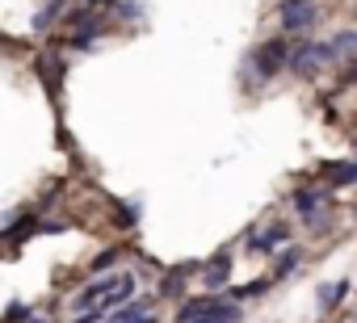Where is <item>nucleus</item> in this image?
<instances>
[{
    "label": "nucleus",
    "mask_w": 357,
    "mask_h": 323,
    "mask_svg": "<svg viewBox=\"0 0 357 323\" xmlns=\"http://www.w3.org/2000/svg\"><path fill=\"white\" fill-rule=\"evenodd\" d=\"M298 260H303V248H282V256H278V265H273V281H286L294 269H298Z\"/></svg>",
    "instance_id": "f8f14e48"
},
{
    "label": "nucleus",
    "mask_w": 357,
    "mask_h": 323,
    "mask_svg": "<svg viewBox=\"0 0 357 323\" xmlns=\"http://www.w3.org/2000/svg\"><path fill=\"white\" fill-rule=\"evenodd\" d=\"M328 181H332L336 189L357 185V159H340V164H328Z\"/></svg>",
    "instance_id": "9b49d317"
},
{
    "label": "nucleus",
    "mask_w": 357,
    "mask_h": 323,
    "mask_svg": "<svg viewBox=\"0 0 357 323\" xmlns=\"http://www.w3.org/2000/svg\"><path fill=\"white\" fill-rule=\"evenodd\" d=\"M59 9H63V0H47V5L34 13V22H30V26H34V34H47V30L59 22Z\"/></svg>",
    "instance_id": "ddd939ff"
},
{
    "label": "nucleus",
    "mask_w": 357,
    "mask_h": 323,
    "mask_svg": "<svg viewBox=\"0 0 357 323\" xmlns=\"http://www.w3.org/2000/svg\"><path fill=\"white\" fill-rule=\"evenodd\" d=\"M227 277H231V252H219L211 265H202V290L206 294H223Z\"/></svg>",
    "instance_id": "39448f33"
},
{
    "label": "nucleus",
    "mask_w": 357,
    "mask_h": 323,
    "mask_svg": "<svg viewBox=\"0 0 357 323\" xmlns=\"http://www.w3.org/2000/svg\"><path fill=\"white\" fill-rule=\"evenodd\" d=\"M72 323H109V310H105V306H93V310H84V315L72 319Z\"/></svg>",
    "instance_id": "dca6fc26"
},
{
    "label": "nucleus",
    "mask_w": 357,
    "mask_h": 323,
    "mask_svg": "<svg viewBox=\"0 0 357 323\" xmlns=\"http://www.w3.org/2000/svg\"><path fill=\"white\" fill-rule=\"evenodd\" d=\"M282 68H290V47L282 38H269V42H261V47L248 51L244 80H248V88H257V84H269Z\"/></svg>",
    "instance_id": "f257e3e1"
},
{
    "label": "nucleus",
    "mask_w": 357,
    "mask_h": 323,
    "mask_svg": "<svg viewBox=\"0 0 357 323\" xmlns=\"http://www.w3.org/2000/svg\"><path fill=\"white\" fill-rule=\"evenodd\" d=\"M278 17H282V30L286 34H303V30H311L315 26V0H282L278 5Z\"/></svg>",
    "instance_id": "7ed1b4c3"
},
{
    "label": "nucleus",
    "mask_w": 357,
    "mask_h": 323,
    "mask_svg": "<svg viewBox=\"0 0 357 323\" xmlns=\"http://www.w3.org/2000/svg\"><path fill=\"white\" fill-rule=\"evenodd\" d=\"M332 51H336V59H357V30H336Z\"/></svg>",
    "instance_id": "4468645a"
},
{
    "label": "nucleus",
    "mask_w": 357,
    "mask_h": 323,
    "mask_svg": "<svg viewBox=\"0 0 357 323\" xmlns=\"http://www.w3.org/2000/svg\"><path fill=\"white\" fill-rule=\"evenodd\" d=\"M26 323H55V319H47V315H34V310H30V319H26Z\"/></svg>",
    "instance_id": "f3484780"
},
{
    "label": "nucleus",
    "mask_w": 357,
    "mask_h": 323,
    "mask_svg": "<svg viewBox=\"0 0 357 323\" xmlns=\"http://www.w3.org/2000/svg\"><path fill=\"white\" fill-rule=\"evenodd\" d=\"M109 323H155V315H151V298H135V302L118 306V310L109 315Z\"/></svg>",
    "instance_id": "1a4fd4ad"
},
{
    "label": "nucleus",
    "mask_w": 357,
    "mask_h": 323,
    "mask_svg": "<svg viewBox=\"0 0 357 323\" xmlns=\"http://www.w3.org/2000/svg\"><path fill=\"white\" fill-rule=\"evenodd\" d=\"M332 59H336L332 42H298V47H290V72L294 76H315Z\"/></svg>",
    "instance_id": "f03ea898"
},
{
    "label": "nucleus",
    "mask_w": 357,
    "mask_h": 323,
    "mask_svg": "<svg viewBox=\"0 0 357 323\" xmlns=\"http://www.w3.org/2000/svg\"><path fill=\"white\" fill-rule=\"evenodd\" d=\"M185 273H194V265H181V269L164 273V281H160V294H164V298H181V294H185Z\"/></svg>",
    "instance_id": "9d476101"
},
{
    "label": "nucleus",
    "mask_w": 357,
    "mask_h": 323,
    "mask_svg": "<svg viewBox=\"0 0 357 323\" xmlns=\"http://www.w3.org/2000/svg\"><path fill=\"white\" fill-rule=\"evenodd\" d=\"M294 206H298L303 223H319V219H324V206H328V194L303 185V189H294Z\"/></svg>",
    "instance_id": "423d86ee"
},
{
    "label": "nucleus",
    "mask_w": 357,
    "mask_h": 323,
    "mask_svg": "<svg viewBox=\"0 0 357 323\" xmlns=\"http://www.w3.org/2000/svg\"><path fill=\"white\" fill-rule=\"evenodd\" d=\"M118 256H122V248H105L101 256H93V273H97V277H105V273L118 265Z\"/></svg>",
    "instance_id": "2eb2a0df"
},
{
    "label": "nucleus",
    "mask_w": 357,
    "mask_h": 323,
    "mask_svg": "<svg viewBox=\"0 0 357 323\" xmlns=\"http://www.w3.org/2000/svg\"><path fill=\"white\" fill-rule=\"evenodd\" d=\"M344 298H349V281H344V277H340V281H324V285L315 290V306H319V315L336 310Z\"/></svg>",
    "instance_id": "6e6552de"
},
{
    "label": "nucleus",
    "mask_w": 357,
    "mask_h": 323,
    "mask_svg": "<svg viewBox=\"0 0 357 323\" xmlns=\"http://www.w3.org/2000/svg\"><path fill=\"white\" fill-rule=\"evenodd\" d=\"M240 319H244V306H240L236 298H223V294H215L211 310H206L198 323H240Z\"/></svg>",
    "instance_id": "0eeeda50"
},
{
    "label": "nucleus",
    "mask_w": 357,
    "mask_h": 323,
    "mask_svg": "<svg viewBox=\"0 0 357 323\" xmlns=\"http://www.w3.org/2000/svg\"><path fill=\"white\" fill-rule=\"evenodd\" d=\"M286 239H290V227H286V223H269V227L248 231V252H257V256H273Z\"/></svg>",
    "instance_id": "20e7f679"
}]
</instances>
